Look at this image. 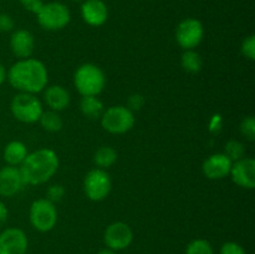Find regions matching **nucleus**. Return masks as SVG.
<instances>
[{
  "label": "nucleus",
  "instance_id": "1",
  "mask_svg": "<svg viewBox=\"0 0 255 254\" xmlns=\"http://www.w3.org/2000/svg\"><path fill=\"white\" fill-rule=\"evenodd\" d=\"M6 79L17 91L35 95L46 87L49 74L46 66L41 61L27 57L20 59L10 67L6 72Z\"/></svg>",
  "mask_w": 255,
  "mask_h": 254
},
{
  "label": "nucleus",
  "instance_id": "2",
  "mask_svg": "<svg viewBox=\"0 0 255 254\" xmlns=\"http://www.w3.org/2000/svg\"><path fill=\"white\" fill-rule=\"evenodd\" d=\"M59 168V157L51 148H41L27 153L19 169L25 184L37 186L49 181Z\"/></svg>",
  "mask_w": 255,
  "mask_h": 254
},
{
  "label": "nucleus",
  "instance_id": "3",
  "mask_svg": "<svg viewBox=\"0 0 255 254\" xmlns=\"http://www.w3.org/2000/svg\"><path fill=\"white\" fill-rule=\"evenodd\" d=\"M106 77L94 64H84L75 71L74 85L81 96H97L104 91Z\"/></svg>",
  "mask_w": 255,
  "mask_h": 254
},
{
  "label": "nucleus",
  "instance_id": "4",
  "mask_svg": "<svg viewBox=\"0 0 255 254\" xmlns=\"http://www.w3.org/2000/svg\"><path fill=\"white\" fill-rule=\"evenodd\" d=\"M37 22L40 26L49 31H57L67 26L71 19L69 7L59 1L44 4L36 12Z\"/></svg>",
  "mask_w": 255,
  "mask_h": 254
},
{
  "label": "nucleus",
  "instance_id": "5",
  "mask_svg": "<svg viewBox=\"0 0 255 254\" xmlns=\"http://www.w3.org/2000/svg\"><path fill=\"white\" fill-rule=\"evenodd\" d=\"M10 109L12 116L24 124H34L39 121L40 116L44 112L40 100L35 95L25 92L15 95L10 104Z\"/></svg>",
  "mask_w": 255,
  "mask_h": 254
},
{
  "label": "nucleus",
  "instance_id": "6",
  "mask_svg": "<svg viewBox=\"0 0 255 254\" xmlns=\"http://www.w3.org/2000/svg\"><path fill=\"white\" fill-rule=\"evenodd\" d=\"M30 223L36 231L50 232L57 223V209L55 203L46 198L36 199L30 206Z\"/></svg>",
  "mask_w": 255,
  "mask_h": 254
},
{
  "label": "nucleus",
  "instance_id": "7",
  "mask_svg": "<svg viewBox=\"0 0 255 254\" xmlns=\"http://www.w3.org/2000/svg\"><path fill=\"white\" fill-rule=\"evenodd\" d=\"M101 125L110 133H126L134 125L133 112L126 106H111L102 114Z\"/></svg>",
  "mask_w": 255,
  "mask_h": 254
},
{
  "label": "nucleus",
  "instance_id": "8",
  "mask_svg": "<svg viewBox=\"0 0 255 254\" xmlns=\"http://www.w3.org/2000/svg\"><path fill=\"white\" fill-rule=\"evenodd\" d=\"M112 182L105 169L95 168L86 174L84 179V191L89 199L94 202L104 201L111 192Z\"/></svg>",
  "mask_w": 255,
  "mask_h": 254
},
{
  "label": "nucleus",
  "instance_id": "9",
  "mask_svg": "<svg viewBox=\"0 0 255 254\" xmlns=\"http://www.w3.org/2000/svg\"><path fill=\"white\" fill-rule=\"evenodd\" d=\"M204 29L202 22L194 17L182 20L176 29V40L184 50H193L203 40Z\"/></svg>",
  "mask_w": 255,
  "mask_h": 254
},
{
  "label": "nucleus",
  "instance_id": "10",
  "mask_svg": "<svg viewBox=\"0 0 255 254\" xmlns=\"http://www.w3.org/2000/svg\"><path fill=\"white\" fill-rule=\"evenodd\" d=\"M104 241L107 248L112 251H122L133 241V232L128 224L124 222H115L110 224L104 234Z\"/></svg>",
  "mask_w": 255,
  "mask_h": 254
},
{
  "label": "nucleus",
  "instance_id": "11",
  "mask_svg": "<svg viewBox=\"0 0 255 254\" xmlns=\"http://www.w3.org/2000/svg\"><path fill=\"white\" fill-rule=\"evenodd\" d=\"M29 241L20 228H7L0 233V254H25Z\"/></svg>",
  "mask_w": 255,
  "mask_h": 254
},
{
  "label": "nucleus",
  "instance_id": "12",
  "mask_svg": "<svg viewBox=\"0 0 255 254\" xmlns=\"http://www.w3.org/2000/svg\"><path fill=\"white\" fill-rule=\"evenodd\" d=\"M232 181L237 186L246 189H253L255 187V161L251 157H243L232 163Z\"/></svg>",
  "mask_w": 255,
  "mask_h": 254
},
{
  "label": "nucleus",
  "instance_id": "13",
  "mask_svg": "<svg viewBox=\"0 0 255 254\" xmlns=\"http://www.w3.org/2000/svg\"><path fill=\"white\" fill-rule=\"evenodd\" d=\"M25 186L17 167L5 166L0 169V196L12 197Z\"/></svg>",
  "mask_w": 255,
  "mask_h": 254
},
{
  "label": "nucleus",
  "instance_id": "14",
  "mask_svg": "<svg viewBox=\"0 0 255 254\" xmlns=\"http://www.w3.org/2000/svg\"><path fill=\"white\" fill-rule=\"evenodd\" d=\"M81 16L90 26H101L109 17V9L102 0H85L81 5Z\"/></svg>",
  "mask_w": 255,
  "mask_h": 254
},
{
  "label": "nucleus",
  "instance_id": "15",
  "mask_svg": "<svg viewBox=\"0 0 255 254\" xmlns=\"http://www.w3.org/2000/svg\"><path fill=\"white\" fill-rule=\"evenodd\" d=\"M233 162L224 153H216L209 156L203 162V173L209 179H222L227 177L231 172Z\"/></svg>",
  "mask_w": 255,
  "mask_h": 254
},
{
  "label": "nucleus",
  "instance_id": "16",
  "mask_svg": "<svg viewBox=\"0 0 255 254\" xmlns=\"http://www.w3.org/2000/svg\"><path fill=\"white\" fill-rule=\"evenodd\" d=\"M10 49L19 59H27L35 49V39L29 30L19 29L12 32L10 37Z\"/></svg>",
  "mask_w": 255,
  "mask_h": 254
},
{
  "label": "nucleus",
  "instance_id": "17",
  "mask_svg": "<svg viewBox=\"0 0 255 254\" xmlns=\"http://www.w3.org/2000/svg\"><path fill=\"white\" fill-rule=\"evenodd\" d=\"M45 102L52 111L65 110L70 104V94L66 89L60 85H52L45 90Z\"/></svg>",
  "mask_w": 255,
  "mask_h": 254
},
{
  "label": "nucleus",
  "instance_id": "18",
  "mask_svg": "<svg viewBox=\"0 0 255 254\" xmlns=\"http://www.w3.org/2000/svg\"><path fill=\"white\" fill-rule=\"evenodd\" d=\"M27 156V148L22 142L11 141L4 148V161L7 166H20Z\"/></svg>",
  "mask_w": 255,
  "mask_h": 254
},
{
  "label": "nucleus",
  "instance_id": "19",
  "mask_svg": "<svg viewBox=\"0 0 255 254\" xmlns=\"http://www.w3.org/2000/svg\"><path fill=\"white\" fill-rule=\"evenodd\" d=\"M80 109L87 119H99L105 111L104 104L97 96H82Z\"/></svg>",
  "mask_w": 255,
  "mask_h": 254
},
{
  "label": "nucleus",
  "instance_id": "20",
  "mask_svg": "<svg viewBox=\"0 0 255 254\" xmlns=\"http://www.w3.org/2000/svg\"><path fill=\"white\" fill-rule=\"evenodd\" d=\"M117 161V152L112 147H100L94 156V162L99 168L105 169L111 167Z\"/></svg>",
  "mask_w": 255,
  "mask_h": 254
},
{
  "label": "nucleus",
  "instance_id": "21",
  "mask_svg": "<svg viewBox=\"0 0 255 254\" xmlns=\"http://www.w3.org/2000/svg\"><path fill=\"white\" fill-rule=\"evenodd\" d=\"M182 67H183L186 71L191 72V74H197L202 70V66H203V61H202L201 55L197 51L193 50H186L184 54L182 55L181 59Z\"/></svg>",
  "mask_w": 255,
  "mask_h": 254
},
{
  "label": "nucleus",
  "instance_id": "22",
  "mask_svg": "<svg viewBox=\"0 0 255 254\" xmlns=\"http://www.w3.org/2000/svg\"><path fill=\"white\" fill-rule=\"evenodd\" d=\"M40 124H41L42 128L46 129L47 132H59L62 128V119L57 111H50L42 112L41 116L39 119Z\"/></svg>",
  "mask_w": 255,
  "mask_h": 254
},
{
  "label": "nucleus",
  "instance_id": "23",
  "mask_svg": "<svg viewBox=\"0 0 255 254\" xmlns=\"http://www.w3.org/2000/svg\"><path fill=\"white\" fill-rule=\"evenodd\" d=\"M224 154L231 159L232 162H236L238 159L243 158L246 154V147L241 141H236V139H231L226 143L224 147Z\"/></svg>",
  "mask_w": 255,
  "mask_h": 254
},
{
  "label": "nucleus",
  "instance_id": "24",
  "mask_svg": "<svg viewBox=\"0 0 255 254\" xmlns=\"http://www.w3.org/2000/svg\"><path fill=\"white\" fill-rule=\"evenodd\" d=\"M186 254H214V251L206 239H194L187 246Z\"/></svg>",
  "mask_w": 255,
  "mask_h": 254
},
{
  "label": "nucleus",
  "instance_id": "25",
  "mask_svg": "<svg viewBox=\"0 0 255 254\" xmlns=\"http://www.w3.org/2000/svg\"><path fill=\"white\" fill-rule=\"evenodd\" d=\"M241 132L248 141L255 139V120L253 116L244 117L241 122Z\"/></svg>",
  "mask_w": 255,
  "mask_h": 254
},
{
  "label": "nucleus",
  "instance_id": "26",
  "mask_svg": "<svg viewBox=\"0 0 255 254\" xmlns=\"http://www.w3.org/2000/svg\"><path fill=\"white\" fill-rule=\"evenodd\" d=\"M242 54L251 61L255 60V36L249 35L242 42Z\"/></svg>",
  "mask_w": 255,
  "mask_h": 254
},
{
  "label": "nucleus",
  "instance_id": "27",
  "mask_svg": "<svg viewBox=\"0 0 255 254\" xmlns=\"http://www.w3.org/2000/svg\"><path fill=\"white\" fill-rule=\"evenodd\" d=\"M65 194V189L61 184H52L46 191V199L55 203V202L61 201Z\"/></svg>",
  "mask_w": 255,
  "mask_h": 254
},
{
  "label": "nucleus",
  "instance_id": "28",
  "mask_svg": "<svg viewBox=\"0 0 255 254\" xmlns=\"http://www.w3.org/2000/svg\"><path fill=\"white\" fill-rule=\"evenodd\" d=\"M221 254H246L243 247L236 242H227L222 246Z\"/></svg>",
  "mask_w": 255,
  "mask_h": 254
},
{
  "label": "nucleus",
  "instance_id": "29",
  "mask_svg": "<svg viewBox=\"0 0 255 254\" xmlns=\"http://www.w3.org/2000/svg\"><path fill=\"white\" fill-rule=\"evenodd\" d=\"M144 105V99L142 95L139 94H134L131 95L128 99V102H127V109L131 110L132 112L133 111H138V110L142 109V106Z\"/></svg>",
  "mask_w": 255,
  "mask_h": 254
},
{
  "label": "nucleus",
  "instance_id": "30",
  "mask_svg": "<svg viewBox=\"0 0 255 254\" xmlns=\"http://www.w3.org/2000/svg\"><path fill=\"white\" fill-rule=\"evenodd\" d=\"M14 29V20L10 15L0 12V32L11 31Z\"/></svg>",
  "mask_w": 255,
  "mask_h": 254
},
{
  "label": "nucleus",
  "instance_id": "31",
  "mask_svg": "<svg viewBox=\"0 0 255 254\" xmlns=\"http://www.w3.org/2000/svg\"><path fill=\"white\" fill-rule=\"evenodd\" d=\"M20 2H21L22 7L25 10H27L30 12H34V14H36L41 9L42 5H44L42 0H20Z\"/></svg>",
  "mask_w": 255,
  "mask_h": 254
},
{
  "label": "nucleus",
  "instance_id": "32",
  "mask_svg": "<svg viewBox=\"0 0 255 254\" xmlns=\"http://www.w3.org/2000/svg\"><path fill=\"white\" fill-rule=\"evenodd\" d=\"M7 214H9V212H7L6 206L0 201V228H1L5 224V222H6Z\"/></svg>",
  "mask_w": 255,
  "mask_h": 254
},
{
  "label": "nucleus",
  "instance_id": "33",
  "mask_svg": "<svg viewBox=\"0 0 255 254\" xmlns=\"http://www.w3.org/2000/svg\"><path fill=\"white\" fill-rule=\"evenodd\" d=\"M5 80H6V70H5L4 65L0 62V85L4 84Z\"/></svg>",
  "mask_w": 255,
  "mask_h": 254
},
{
  "label": "nucleus",
  "instance_id": "34",
  "mask_svg": "<svg viewBox=\"0 0 255 254\" xmlns=\"http://www.w3.org/2000/svg\"><path fill=\"white\" fill-rule=\"evenodd\" d=\"M97 254H117V253L116 251H112V249L110 248H105V249H101Z\"/></svg>",
  "mask_w": 255,
  "mask_h": 254
},
{
  "label": "nucleus",
  "instance_id": "35",
  "mask_svg": "<svg viewBox=\"0 0 255 254\" xmlns=\"http://www.w3.org/2000/svg\"><path fill=\"white\" fill-rule=\"evenodd\" d=\"M72 1H76L77 2V1H81V0H72Z\"/></svg>",
  "mask_w": 255,
  "mask_h": 254
}]
</instances>
